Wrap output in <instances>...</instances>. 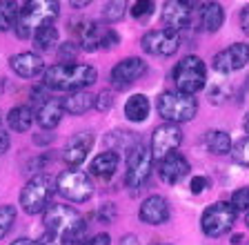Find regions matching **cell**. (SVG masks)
<instances>
[{
	"mask_svg": "<svg viewBox=\"0 0 249 245\" xmlns=\"http://www.w3.org/2000/svg\"><path fill=\"white\" fill-rule=\"evenodd\" d=\"M42 225H45V239L58 241L62 245H71L85 236L87 223L69 205H49L42 216Z\"/></svg>",
	"mask_w": 249,
	"mask_h": 245,
	"instance_id": "cell-1",
	"label": "cell"
},
{
	"mask_svg": "<svg viewBox=\"0 0 249 245\" xmlns=\"http://www.w3.org/2000/svg\"><path fill=\"white\" fill-rule=\"evenodd\" d=\"M98 80V72L91 65H53L42 74V87L53 92H85V87Z\"/></svg>",
	"mask_w": 249,
	"mask_h": 245,
	"instance_id": "cell-2",
	"label": "cell"
},
{
	"mask_svg": "<svg viewBox=\"0 0 249 245\" xmlns=\"http://www.w3.org/2000/svg\"><path fill=\"white\" fill-rule=\"evenodd\" d=\"M60 14V5L53 0H31L25 2L18 16V25H16V34L18 38H29L40 29V27L53 25V20Z\"/></svg>",
	"mask_w": 249,
	"mask_h": 245,
	"instance_id": "cell-3",
	"label": "cell"
},
{
	"mask_svg": "<svg viewBox=\"0 0 249 245\" xmlns=\"http://www.w3.org/2000/svg\"><path fill=\"white\" fill-rule=\"evenodd\" d=\"M158 114L167 120V123H187L192 120L198 112V100L189 94H182V92H165V94L158 96Z\"/></svg>",
	"mask_w": 249,
	"mask_h": 245,
	"instance_id": "cell-4",
	"label": "cell"
},
{
	"mask_svg": "<svg viewBox=\"0 0 249 245\" xmlns=\"http://www.w3.org/2000/svg\"><path fill=\"white\" fill-rule=\"evenodd\" d=\"M53 196V183L47 174H36L25 183L20 192V205L27 214H40L49 207Z\"/></svg>",
	"mask_w": 249,
	"mask_h": 245,
	"instance_id": "cell-5",
	"label": "cell"
},
{
	"mask_svg": "<svg viewBox=\"0 0 249 245\" xmlns=\"http://www.w3.org/2000/svg\"><path fill=\"white\" fill-rule=\"evenodd\" d=\"M205 80H207V69L198 56H185L174 67V83L182 94L194 96L205 87Z\"/></svg>",
	"mask_w": 249,
	"mask_h": 245,
	"instance_id": "cell-6",
	"label": "cell"
},
{
	"mask_svg": "<svg viewBox=\"0 0 249 245\" xmlns=\"http://www.w3.org/2000/svg\"><path fill=\"white\" fill-rule=\"evenodd\" d=\"M151 150H147L142 143H136L129 150V156H127V172H124V183L129 189H140L149 181L151 174Z\"/></svg>",
	"mask_w": 249,
	"mask_h": 245,
	"instance_id": "cell-7",
	"label": "cell"
},
{
	"mask_svg": "<svg viewBox=\"0 0 249 245\" xmlns=\"http://www.w3.org/2000/svg\"><path fill=\"white\" fill-rule=\"evenodd\" d=\"M56 188L67 201H73V203H85L93 196L91 178L80 170H65L62 174H58Z\"/></svg>",
	"mask_w": 249,
	"mask_h": 245,
	"instance_id": "cell-8",
	"label": "cell"
},
{
	"mask_svg": "<svg viewBox=\"0 0 249 245\" xmlns=\"http://www.w3.org/2000/svg\"><path fill=\"white\" fill-rule=\"evenodd\" d=\"M236 214L238 212L233 209V205L225 203V201L209 205V207L202 212V219H200L202 232L207 236H212V239L227 234L229 229L233 227V223H236Z\"/></svg>",
	"mask_w": 249,
	"mask_h": 245,
	"instance_id": "cell-9",
	"label": "cell"
},
{
	"mask_svg": "<svg viewBox=\"0 0 249 245\" xmlns=\"http://www.w3.org/2000/svg\"><path fill=\"white\" fill-rule=\"evenodd\" d=\"M140 47L145 49L151 56H171L176 54L180 47V34L171 32V29H151L142 36L140 40Z\"/></svg>",
	"mask_w": 249,
	"mask_h": 245,
	"instance_id": "cell-10",
	"label": "cell"
},
{
	"mask_svg": "<svg viewBox=\"0 0 249 245\" xmlns=\"http://www.w3.org/2000/svg\"><path fill=\"white\" fill-rule=\"evenodd\" d=\"M182 143V132L178 125L174 123H165V125L156 127L154 134H151V156L156 161H162L165 156L174 154V151L180 147Z\"/></svg>",
	"mask_w": 249,
	"mask_h": 245,
	"instance_id": "cell-11",
	"label": "cell"
},
{
	"mask_svg": "<svg viewBox=\"0 0 249 245\" xmlns=\"http://www.w3.org/2000/svg\"><path fill=\"white\" fill-rule=\"evenodd\" d=\"M249 63V45L247 42H236V45H229L227 49L218 52L213 56V69L220 74H231L243 69Z\"/></svg>",
	"mask_w": 249,
	"mask_h": 245,
	"instance_id": "cell-12",
	"label": "cell"
},
{
	"mask_svg": "<svg viewBox=\"0 0 249 245\" xmlns=\"http://www.w3.org/2000/svg\"><path fill=\"white\" fill-rule=\"evenodd\" d=\"M145 74H147V63L142 58L131 56V58L120 60L111 69V83H114L116 89H124V87H129L131 83H136L140 76H145Z\"/></svg>",
	"mask_w": 249,
	"mask_h": 245,
	"instance_id": "cell-13",
	"label": "cell"
},
{
	"mask_svg": "<svg viewBox=\"0 0 249 245\" xmlns=\"http://www.w3.org/2000/svg\"><path fill=\"white\" fill-rule=\"evenodd\" d=\"M93 145V134L91 132H78L67 141L65 150H62V161L67 163L69 167H78L83 165V161L87 158V154L91 151Z\"/></svg>",
	"mask_w": 249,
	"mask_h": 245,
	"instance_id": "cell-14",
	"label": "cell"
},
{
	"mask_svg": "<svg viewBox=\"0 0 249 245\" xmlns=\"http://www.w3.org/2000/svg\"><path fill=\"white\" fill-rule=\"evenodd\" d=\"M189 170H192L189 161H187L182 154H178V151H174V154L165 156L162 161H158V176H160L167 185L180 183L182 178L189 174Z\"/></svg>",
	"mask_w": 249,
	"mask_h": 245,
	"instance_id": "cell-15",
	"label": "cell"
},
{
	"mask_svg": "<svg viewBox=\"0 0 249 245\" xmlns=\"http://www.w3.org/2000/svg\"><path fill=\"white\" fill-rule=\"evenodd\" d=\"M192 2H176V0L167 2L162 9V22L167 29H171V32L187 29L192 22Z\"/></svg>",
	"mask_w": 249,
	"mask_h": 245,
	"instance_id": "cell-16",
	"label": "cell"
},
{
	"mask_svg": "<svg viewBox=\"0 0 249 245\" xmlns=\"http://www.w3.org/2000/svg\"><path fill=\"white\" fill-rule=\"evenodd\" d=\"M138 216L147 225H162L169 221V203L162 196L154 194V196L142 201V205L138 209Z\"/></svg>",
	"mask_w": 249,
	"mask_h": 245,
	"instance_id": "cell-17",
	"label": "cell"
},
{
	"mask_svg": "<svg viewBox=\"0 0 249 245\" xmlns=\"http://www.w3.org/2000/svg\"><path fill=\"white\" fill-rule=\"evenodd\" d=\"M9 67L22 78H36L45 74V60L34 52H20L9 58Z\"/></svg>",
	"mask_w": 249,
	"mask_h": 245,
	"instance_id": "cell-18",
	"label": "cell"
},
{
	"mask_svg": "<svg viewBox=\"0 0 249 245\" xmlns=\"http://www.w3.org/2000/svg\"><path fill=\"white\" fill-rule=\"evenodd\" d=\"M107 32V27H100L98 22L93 20H85L76 27L78 34V45L85 49V52H96V49L103 47V36Z\"/></svg>",
	"mask_w": 249,
	"mask_h": 245,
	"instance_id": "cell-19",
	"label": "cell"
},
{
	"mask_svg": "<svg viewBox=\"0 0 249 245\" xmlns=\"http://www.w3.org/2000/svg\"><path fill=\"white\" fill-rule=\"evenodd\" d=\"M62 114H65V110H62V100L47 96V98L40 103L38 112H36V120H38V125H40L42 130H53V127H58V123L62 120Z\"/></svg>",
	"mask_w": 249,
	"mask_h": 245,
	"instance_id": "cell-20",
	"label": "cell"
},
{
	"mask_svg": "<svg viewBox=\"0 0 249 245\" xmlns=\"http://www.w3.org/2000/svg\"><path fill=\"white\" fill-rule=\"evenodd\" d=\"M118 163H120V156L116 151H103V154H98L91 161L89 172L98 178H111L116 174V170H118Z\"/></svg>",
	"mask_w": 249,
	"mask_h": 245,
	"instance_id": "cell-21",
	"label": "cell"
},
{
	"mask_svg": "<svg viewBox=\"0 0 249 245\" xmlns=\"http://www.w3.org/2000/svg\"><path fill=\"white\" fill-rule=\"evenodd\" d=\"M124 116L131 123H142L149 116V98L145 94H134L124 103Z\"/></svg>",
	"mask_w": 249,
	"mask_h": 245,
	"instance_id": "cell-22",
	"label": "cell"
},
{
	"mask_svg": "<svg viewBox=\"0 0 249 245\" xmlns=\"http://www.w3.org/2000/svg\"><path fill=\"white\" fill-rule=\"evenodd\" d=\"M93 100H96V96H91L89 92H73L71 96H67V98L62 100V110L67 112V114L80 116L91 110Z\"/></svg>",
	"mask_w": 249,
	"mask_h": 245,
	"instance_id": "cell-23",
	"label": "cell"
},
{
	"mask_svg": "<svg viewBox=\"0 0 249 245\" xmlns=\"http://www.w3.org/2000/svg\"><path fill=\"white\" fill-rule=\"evenodd\" d=\"M205 145H207V150L212 151V154L223 156V154L231 151V138H229V134L223 130H212L205 134Z\"/></svg>",
	"mask_w": 249,
	"mask_h": 245,
	"instance_id": "cell-24",
	"label": "cell"
},
{
	"mask_svg": "<svg viewBox=\"0 0 249 245\" xmlns=\"http://www.w3.org/2000/svg\"><path fill=\"white\" fill-rule=\"evenodd\" d=\"M7 123L14 132H29L31 123H34V112L27 105H18L7 114Z\"/></svg>",
	"mask_w": 249,
	"mask_h": 245,
	"instance_id": "cell-25",
	"label": "cell"
},
{
	"mask_svg": "<svg viewBox=\"0 0 249 245\" xmlns=\"http://www.w3.org/2000/svg\"><path fill=\"white\" fill-rule=\"evenodd\" d=\"M200 20H202V27H205L207 32H218V29L223 27V22H225L223 7L218 5V2H207V5L202 7Z\"/></svg>",
	"mask_w": 249,
	"mask_h": 245,
	"instance_id": "cell-26",
	"label": "cell"
},
{
	"mask_svg": "<svg viewBox=\"0 0 249 245\" xmlns=\"http://www.w3.org/2000/svg\"><path fill=\"white\" fill-rule=\"evenodd\" d=\"M20 7L22 5L11 2V0H2V2H0V32L16 29V25H18V16H20Z\"/></svg>",
	"mask_w": 249,
	"mask_h": 245,
	"instance_id": "cell-27",
	"label": "cell"
},
{
	"mask_svg": "<svg viewBox=\"0 0 249 245\" xmlns=\"http://www.w3.org/2000/svg\"><path fill=\"white\" fill-rule=\"evenodd\" d=\"M31 38H34V47L38 52H49V49H53L58 45V29L53 25L40 27Z\"/></svg>",
	"mask_w": 249,
	"mask_h": 245,
	"instance_id": "cell-28",
	"label": "cell"
},
{
	"mask_svg": "<svg viewBox=\"0 0 249 245\" xmlns=\"http://www.w3.org/2000/svg\"><path fill=\"white\" fill-rule=\"evenodd\" d=\"M107 145H111V151H118L124 150V147H134L136 145V138L131 136V132H111L107 136Z\"/></svg>",
	"mask_w": 249,
	"mask_h": 245,
	"instance_id": "cell-29",
	"label": "cell"
},
{
	"mask_svg": "<svg viewBox=\"0 0 249 245\" xmlns=\"http://www.w3.org/2000/svg\"><path fill=\"white\" fill-rule=\"evenodd\" d=\"M16 223V207L14 205H0V239L9 234V229Z\"/></svg>",
	"mask_w": 249,
	"mask_h": 245,
	"instance_id": "cell-30",
	"label": "cell"
},
{
	"mask_svg": "<svg viewBox=\"0 0 249 245\" xmlns=\"http://www.w3.org/2000/svg\"><path fill=\"white\" fill-rule=\"evenodd\" d=\"M124 2H120V0H116V2H107L103 9V18L107 22H118L120 18L124 16Z\"/></svg>",
	"mask_w": 249,
	"mask_h": 245,
	"instance_id": "cell-31",
	"label": "cell"
},
{
	"mask_svg": "<svg viewBox=\"0 0 249 245\" xmlns=\"http://www.w3.org/2000/svg\"><path fill=\"white\" fill-rule=\"evenodd\" d=\"M231 156L238 165L249 167V136L236 143V147H231Z\"/></svg>",
	"mask_w": 249,
	"mask_h": 245,
	"instance_id": "cell-32",
	"label": "cell"
},
{
	"mask_svg": "<svg viewBox=\"0 0 249 245\" xmlns=\"http://www.w3.org/2000/svg\"><path fill=\"white\" fill-rule=\"evenodd\" d=\"M229 96H231V85L225 83V80L216 83L212 87V92H209V98H212V103H225Z\"/></svg>",
	"mask_w": 249,
	"mask_h": 245,
	"instance_id": "cell-33",
	"label": "cell"
},
{
	"mask_svg": "<svg viewBox=\"0 0 249 245\" xmlns=\"http://www.w3.org/2000/svg\"><path fill=\"white\" fill-rule=\"evenodd\" d=\"M154 2L151 0H138V2H134L131 5V16L134 18H147L154 14Z\"/></svg>",
	"mask_w": 249,
	"mask_h": 245,
	"instance_id": "cell-34",
	"label": "cell"
},
{
	"mask_svg": "<svg viewBox=\"0 0 249 245\" xmlns=\"http://www.w3.org/2000/svg\"><path fill=\"white\" fill-rule=\"evenodd\" d=\"M231 205L233 209H249V188H240L231 194Z\"/></svg>",
	"mask_w": 249,
	"mask_h": 245,
	"instance_id": "cell-35",
	"label": "cell"
},
{
	"mask_svg": "<svg viewBox=\"0 0 249 245\" xmlns=\"http://www.w3.org/2000/svg\"><path fill=\"white\" fill-rule=\"evenodd\" d=\"M111 105H114V98H111V92H100L93 100V107L98 112H109L111 110Z\"/></svg>",
	"mask_w": 249,
	"mask_h": 245,
	"instance_id": "cell-36",
	"label": "cell"
},
{
	"mask_svg": "<svg viewBox=\"0 0 249 245\" xmlns=\"http://www.w3.org/2000/svg\"><path fill=\"white\" fill-rule=\"evenodd\" d=\"M118 42H120V36L111 27H107V32H105V36H103V49H111V47H116Z\"/></svg>",
	"mask_w": 249,
	"mask_h": 245,
	"instance_id": "cell-37",
	"label": "cell"
},
{
	"mask_svg": "<svg viewBox=\"0 0 249 245\" xmlns=\"http://www.w3.org/2000/svg\"><path fill=\"white\" fill-rule=\"evenodd\" d=\"M76 54H78L76 45H73V42H65L60 47V52H58V58H60V60H71V58H76Z\"/></svg>",
	"mask_w": 249,
	"mask_h": 245,
	"instance_id": "cell-38",
	"label": "cell"
},
{
	"mask_svg": "<svg viewBox=\"0 0 249 245\" xmlns=\"http://www.w3.org/2000/svg\"><path fill=\"white\" fill-rule=\"evenodd\" d=\"M207 185H209V181H207L205 176H194V178H192V192H194V194L205 192V189H207Z\"/></svg>",
	"mask_w": 249,
	"mask_h": 245,
	"instance_id": "cell-39",
	"label": "cell"
},
{
	"mask_svg": "<svg viewBox=\"0 0 249 245\" xmlns=\"http://www.w3.org/2000/svg\"><path fill=\"white\" fill-rule=\"evenodd\" d=\"M116 216V209H114V205H103V209H100V219L105 221V223H111V219Z\"/></svg>",
	"mask_w": 249,
	"mask_h": 245,
	"instance_id": "cell-40",
	"label": "cell"
},
{
	"mask_svg": "<svg viewBox=\"0 0 249 245\" xmlns=\"http://www.w3.org/2000/svg\"><path fill=\"white\" fill-rule=\"evenodd\" d=\"M83 245H109V234H96L93 239L85 241Z\"/></svg>",
	"mask_w": 249,
	"mask_h": 245,
	"instance_id": "cell-41",
	"label": "cell"
},
{
	"mask_svg": "<svg viewBox=\"0 0 249 245\" xmlns=\"http://www.w3.org/2000/svg\"><path fill=\"white\" fill-rule=\"evenodd\" d=\"M240 27H243V32L249 36V5L240 11Z\"/></svg>",
	"mask_w": 249,
	"mask_h": 245,
	"instance_id": "cell-42",
	"label": "cell"
},
{
	"mask_svg": "<svg viewBox=\"0 0 249 245\" xmlns=\"http://www.w3.org/2000/svg\"><path fill=\"white\" fill-rule=\"evenodd\" d=\"M9 143H11L9 134H2V132H0V156H2V154L9 150Z\"/></svg>",
	"mask_w": 249,
	"mask_h": 245,
	"instance_id": "cell-43",
	"label": "cell"
},
{
	"mask_svg": "<svg viewBox=\"0 0 249 245\" xmlns=\"http://www.w3.org/2000/svg\"><path fill=\"white\" fill-rule=\"evenodd\" d=\"M120 245H140V241H138V236H134V234H124L123 239H120Z\"/></svg>",
	"mask_w": 249,
	"mask_h": 245,
	"instance_id": "cell-44",
	"label": "cell"
},
{
	"mask_svg": "<svg viewBox=\"0 0 249 245\" xmlns=\"http://www.w3.org/2000/svg\"><path fill=\"white\" fill-rule=\"evenodd\" d=\"M11 245H40V243H38V241H31V239H18Z\"/></svg>",
	"mask_w": 249,
	"mask_h": 245,
	"instance_id": "cell-45",
	"label": "cell"
},
{
	"mask_svg": "<svg viewBox=\"0 0 249 245\" xmlns=\"http://www.w3.org/2000/svg\"><path fill=\"white\" fill-rule=\"evenodd\" d=\"M240 243H243V234L231 236V245H240Z\"/></svg>",
	"mask_w": 249,
	"mask_h": 245,
	"instance_id": "cell-46",
	"label": "cell"
},
{
	"mask_svg": "<svg viewBox=\"0 0 249 245\" xmlns=\"http://www.w3.org/2000/svg\"><path fill=\"white\" fill-rule=\"evenodd\" d=\"M71 5H73V7H87V5H89V2H87V0H85V2H76V0H73Z\"/></svg>",
	"mask_w": 249,
	"mask_h": 245,
	"instance_id": "cell-47",
	"label": "cell"
},
{
	"mask_svg": "<svg viewBox=\"0 0 249 245\" xmlns=\"http://www.w3.org/2000/svg\"><path fill=\"white\" fill-rule=\"evenodd\" d=\"M245 130H247V132H249V114H247V116H245Z\"/></svg>",
	"mask_w": 249,
	"mask_h": 245,
	"instance_id": "cell-48",
	"label": "cell"
},
{
	"mask_svg": "<svg viewBox=\"0 0 249 245\" xmlns=\"http://www.w3.org/2000/svg\"><path fill=\"white\" fill-rule=\"evenodd\" d=\"M151 245H171V243H151Z\"/></svg>",
	"mask_w": 249,
	"mask_h": 245,
	"instance_id": "cell-49",
	"label": "cell"
},
{
	"mask_svg": "<svg viewBox=\"0 0 249 245\" xmlns=\"http://www.w3.org/2000/svg\"><path fill=\"white\" fill-rule=\"evenodd\" d=\"M247 227H249V214H247Z\"/></svg>",
	"mask_w": 249,
	"mask_h": 245,
	"instance_id": "cell-50",
	"label": "cell"
}]
</instances>
